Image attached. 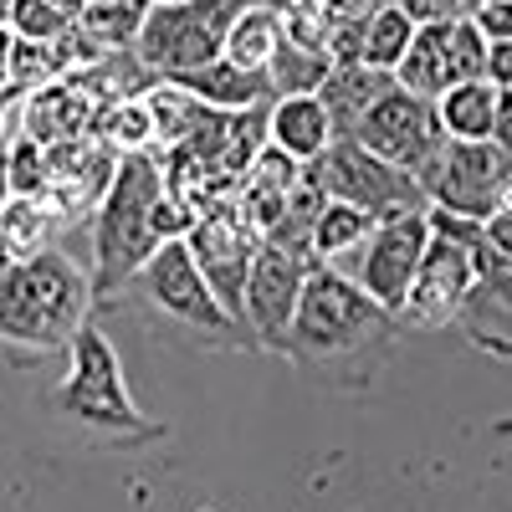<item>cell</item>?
<instances>
[{"label": "cell", "mask_w": 512, "mask_h": 512, "mask_svg": "<svg viewBox=\"0 0 512 512\" xmlns=\"http://www.w3.org/2000/svg\"><path fill=\"white\" fill-rule=\"evenodd\" d=\"M395 333H400V323L364 287L344 282L338 272H328L318 262L303 282V297H297L277 354H287L292 364H303L323 379H349L369 354L390 349Z\"/></svg>", "instance_id": "1"}, {"label": "cell", "mask_w": 512, "mask_h": 512, "mask_svg": "<svg viewBox=\"0 0 512 512\" xmlns=\"http://www.w3.org/2000/svg\"><path fill=\"white\" fill-rule=\"evenodd\" d=\"M159 205H164V175L154 149L123 154L113 169V185L93 210V297H113L144 272V262L164 246L159 241Z\"/></svg>", "instance_id": "2"}, {"label": "cell", "mask_w": 512, "mask_h": 512, "mask_svg": "<svg viewBox=\"0 0 512 512\" xmlns=\"http://www.w3.org/2000/svg\"><path fill=\"white\" fill-rule=\"evenodd\" d=\"M93 313V287L67 251H41L0 272V344L57 354Z\"/></svg>", "instance_id": "3"}, {"label": "cell", "mask_w": 512, "mask_h": 512, "mask_svg": "<svg viewBox=\"0 0 512 512\" xmlns=\"http://www.w3.org/2000/svg\"><path fill=\"white\" fill-rule=\"evenodd\" d=\"M67 354H72V369L52 390V410L62 420H72L77 431H88L108 446H149L164 436V425L134 405V395L123 384V369H118V354L108 349V338L93 323H82L72 333Z\"/></svg>", "instance_id": "4"}, {"label": "cell", "mask_w": 512, "mask_h": 512, "mask_svg": "<svg viewBox=\"0 0 512 512\" xmlns=\"http://www.w3.org/2000/svg\"><path fill=\"white\" fill-rule=\"evenodd\" d=\"M236 16H241L236 0H159L139 26L134 57L154 82L190 77L210 62H221L226 31Z\"/></svg>", "instance_id": "5"}, {"label": "cell", "mask_w": 512, "mask_h": 512, "mask_svg": "<svg viewBox=\"0 0 512 512\" xmlns=\"http://www.w3.org/2000/svg\"><path fill=\"white\" fill-rule=\"evenodd\" d=\"M134 282H139V292H144V303H149L159 318H169L175 328H185L195 344H210V349H256L251 333H246L236 318H226L221 303L210 297V287L200 282L185 241H164L149 262H144V272H139Z\"/></svg>", "instance_id": "6"}, {"label": "cell", "mask_w": 512, "mask_h": 512, "mask_svg": "<svg viewBox=\"0 0 512 512\" xmlns=\"http://www.w3.org/2000/svg\"><path fill=\"white\" fill-rule=\"evenodd\" d=\"M420 195L431 210L461 221H487L497 210H507L512 195V154L497 144H441V154L415 175Z\"/></svg>", "instance_id": "7"}, {"label": "cell", "mask_w": 512, "mask_h": 512, "mask_svg": "<svg viewBox=\"0 0 512 512\" xmlns=\"http://www.w3.org/2000/svg\"><path fill=\"white\" fill-rule=\"evenodd\" d=\"M303 180L318 185L328 200L354 205V210H364V216H374V221L415 216V210H425V195H420V185L405 175V169L364 154L349 139H333L313 164H303Z\"/></svg>", "instance_id": "8"}, {"label": "cell", "mask_w": 512, "mask_h": 512, "mask_svg": "<svg viewBox=\"0 0 512 512\" xmlns=\"http://www.w3.org/2000/svg\"><path fill=\"white\" fill-rule=\"evenodd\" d=\"M349 144H359L364 154L405 169V175L415 180L420 169L441 154L446 134H441V123H436V103H425V98H415L405 88H390L349 128Z\"/></svg>", "instance_id": "9"}, {"label": "cell", "mask_w": 512, "mask_h": 512, "mask_svg": "<svg viewBox=\"0 0 512 512\" xmlns=\"http://www.w3.org/2000/svg\"><path fill=\"white\" fill-rule=\"evenodd\" d=\"M487 62V41L477 36L472 16L466 21H436V26H415L410 52L395 67V88L436 103L441 93L461 88V82H482Z\"/></svg>", "instance_id": "10"}, {"label": "cell", "mask_w": 512, "mask_h": 512, "mask_svg": "<svg viewBox=\"0 0 512 512\" xmlns=\"http://www.w3.org/2000/svg\"><path fill=\"white\" fill-rule=\"evenodd\" d=\"M313 267H318L313 251L277 246V241L256 246L251 272H246V297H241V323H246L256 349H282L292 308H297V297H303V282H308Z\"/></svg>", "instance_id": "11"}, {"label": "cell", "mask_w": 512, "mask_h": 512, "mask_svg": "<svg viewBox=\"0 0 512 512\" xmlns=\"http://www.w3.org/2000/svg\"><path fill=\"white\" fill-rule=\"evenodd\" d=\"M256 246H262V236L236 216V205L231 210H210V216H195V226L185 231V251H190L200 282L221 303V313L236 318V323H241V297H246V272H251Z\"/></svg>", "instance_id": "12"}, {"label": "cell", "mask_w": 512, "mask_h": 512, "mask_svg": "<svg viewBox=\"0 0 512 512\" xmlns=\"http://www.w3.org/2000/svg\"><path fill=\"white\" fill-rule=\"evenodd\" d=\"M466 287H472V251L446 241V236H431L420 251V267L405 287V303L395 313L400 328H446L456 323V308Z\"/></svg>", "instance_id": "13"}, {"label": "cell", "mask_w": 512, "mask_h": 512, "mask_svg": "<svg viewBox=\"0 0 512 512\" xmlns=\"http://www.w3.org/2000/svg\"><path fill=\"white\" fill-rule=\"evenodd\" d=\"M425 241H431V226H425V210H415V216H390L379 221L369 246H364V267H359V287L374 297V303L384 313H400L405 303V287L420 267V251Z\"/></svg>", "instance_id": "14"}, {"label": "cell", "mask_w": 512, "mask_h": 512, "mask_svg": "<svg viewBox=\"0 0 512 512\" xmlns=\"http://www.w3.org/2000/svg\"><path fill=\"white\" fill-rule=\"evenodd\" d=\"M456 323L466 338L492 354H507V328H512V256L492 251L487 241L472 246V287H466Z\"/></svg>", "instance_id": "15"}, {"label": "cell", "mask_w": 512, "mask_h": 512, "mask_svg": "<svg viewBox=\"0 0 512 512\" xmlns=\"http://www.w3.org/2000/svg\"><path fill=\"white\" fill-rule=\"evenodd\" d=\"M93 103L72 93L67 82H52V88H41V93H26V134L31 144L41 149H67L77 139H88V128H93Z\"/></svg>", "instance_id": "16"}, {"label": "cell", "mask_w": 512, "mask_h": 512, "mask_svg": "<svg viewBox=\"0 0 512 512\" xmlns=\"http://www.w3.org/2000/svg\"><path fill=\"white\" fill-rule=\"evenodd\" d=\"M390 88H395V72H374V67L354 62V67H333L313 98H318L323 113H328L333 139H349V128H354L384 93H390Z\"/></svg>", "instance_id": "17"}, {"label": "cell", "mask_w": 512, "mask_h": 512, "mask_svg": "<svg viewBox=\"0 0 512 512\" xmlns=\"http://www.w3.org/2000/svg\"><path fill=\"white\" fill-rule=\"evenodd\" d=\"M169 88H180L190 93L195 103L205 108H216V113H246V108H272V88H267V72H241L231 67L226 57L221 62H210L190 77H175Z\"/></svg>", "instance_id": "18"}, {"label": "cell", "mask_w": 512, "mask_h": 512, "mask_svg": "<svg viewBox=\"0 0 512 512\" xmlns=\"http://www.w3.org/2000/svg\"><path fill=\"white\" fill-rule=\"evenodd\" d=\"M267 144L282 149V154L297 159V164H313V159L333 144V128H328L323 103H318V98H282V103H272Z\"/></svg>", "instance_id": "19"}, {"label": "cell", "mask_w": 512, "mask_h": 512, "mask_svg": "<svg viewBox=\"0 0 512 512\" xmlns=\"http://www.w3.org/2000/svg\"><path fill=\"white\" fill-rule=\"evenodd\" d=\"M507 93L487 88V82H461V88L436 98V123L451 144H492L497 128V108Z\"/></svg>", "instance_id": "20"}, {"label": "cell", "mask_w": 512, "mask_h": 512, "mask_svg": "<svg viewBox=\"0 0 512 512\" xmlns=\"http://www.w3.org/2000/svg\"><path fill=\"white\" fill-rule=\"evenodd\" d=\"M57 221L47 216V205L41 200H11L0 210V272L16 267V262H31L41 251H57Z\"/></svg>", "instance_id": "21"}, {"label": "cell", "mask_w": 512, "mask_h": 512, "mask_svg": "<svg viewBox=\"0 0 512 512\" xmlns=\"http://www.w3.org/2000/svg\"><path fill=\"white\" fill-rule=\"evenodd\" d=\"M277 47H282V16H277V6H241V16L226 31L221 57L231 67H241V72H262Z\"/></svg>", "instance_id": "22"}, {"label": "cell", "mask_w": 512, "mask_h": 512, "mask_svg": "<svg viewBox=\"0 0 512 512\" xmlns=\"http://www.w3.org/2000/svg\"><path fill=\"white\" fill-rule=\"evenodd\" d=\"M144 16H149V6H128V0H93V6H77V31L88 36L98 52L118 57V52H134Z\"/></svg>", "instance_id": "23"}, {"label": "cell", "mask_w": 512, "mask_h": 512, "mask_svg": "<svg viewBox=\"0 0 512 512\" xmlns=\"http://www.w3.org/2000/svg\"><path fill=\"white\" fill-rule=\"evenodd\" d=\"M88 139L103 144V149H113V154H144V149H154V118H149L144 98L98 108V113H93V128H88Z\"/></svg>", "instance_id": "24"}, {"label": "cell", "mask_w": 512, "mask_h": 512, "mask_svg": "<svg viewBox=\"0 0 512 512\" xmlns=\"http://www.w3.org/2000/svg\"><path fill=\"white\" fill-rule=\"evenodd\" d=\"M267 72V88H272V103H282V98H313L318 88H323V77L333 72L328 67V57H313V52H297V47H282L272 52V62L262 67Z\"/></svg>", "instance_id": "25"}, {"label": "cell", "mask_w": 512, "mask_h": 512, "mask_svg": "<svg viewBox=\"0 0 512 512\" xmlns=\"http://www.w3.org/2000/svg\"><path fill=\"white\" fill-rule=\"evenodd\" d=\"M374 21V0H328V67L364 62V36Z\"/></svg>", "instance_id": "26"}, {"label": "cell", "mask_w": 512, "mask_h": 512, "mask_svg": "<svg viewBox=\"0 0 512 512\" xmlns=\"http://www.w3.org/2000/svg\"><path fill=\"white\" fill-rule=\"evenodd\" d=\"M374 226H379V221L364 216V210L328 200V205L318 210V221H313V256H318V262H328V256H338V251H349V246L369 241Z\"/></svg>", "instance_id": "27"}, {"label": "cell", "mask_w": 512, "mask_h": 512, "mask_svg": "<svg viewBox=\"0 0 512 512\" xmlns=\"http://www.w3.org/2000/svg\"><path fill=\"white\" fill-rule=\"evenodd\" d=\"M410 16L400 6H374V21H369V36H364V67L374 72H395L400 57L410 52Z\"/></svg>", "instance_id": "28"}, {"label": "cell", "mask_w": 512, "mask_h": 512, "mask_svg": "<svg viewBox=\"0 0 512 512\" xmlns=\"http://www.w3.org/2000/svg\"><path fill=\"white\" fill-rule=\"evenodd\" d=\"M72 26H77V0H21L11 11V36L36 41V47H52Z\"/></svg>", "instance_id": "29"}, {"label": "cell", "mask_w": 512, "mask_h": 512, "mask_svg": "<svg viewBox=\"0 0 512 512\" xmlns=\"http://www.w3.org/2000/svg\"><path fill=\"white\" fill-rule=\"evenodd\" d=\"M282 16V41L297 52H328V0H282L277 6Z\"/></svg>", "instance_id": "30"}, {"label": "cell", "mask_w": 512, "mask_h": 512, "mask_svg": "<svg viewBox=\"0 0 512 512\" xmlns=\"http://www.w3.org/2000/svg\"><path fill=\"white\" fill-rule=\"evenodd\" d=\"M292 185H303V164L297 159H287L282 149H262L251 159V169L241 175V190H262V195H287Z\"/></svg>", "instance_id": "31"}, {"label": "cell", "mask_w": 512, "mask_h": 512, "mask_svg": "<svg viewBox=\"0 0 512 512\" xmlns=\"http://www.w3.org/2000/svg\"><path fill=\"white\" fill-rule=\"evenodd\" d=\"M6 169H11V195L16 200H41V190H47V149L31 144V139H16L6 149Z\"/></svg>", "instance_id": "32"}, {"label": "cell", "mask_w": 512, "mask_h": 512, "mask_svg": "<svg viewBox=\"0 0 512 512\" xmlns=\"http://www.w3.org/2000/svg\"><path fill=\"white\" fill-rule=\"evenodd\" d=\"M472 26H477V36L487 41H512V11L502 6V0H477L472 6Z\"/></svg>", "instance_id": "33"}, {"label": "cell", "mask_w": 512, "mask_h": 512, "mask_svg": "<svg viewBox=\"0 0 512 512\" xmlns=\"http://www.w3.org/2000/svg\"><path fill=\"white\" fill-rule=\"evenodd\" d=\"M26 134V93L21 88H0V154Z\"/></svg>", "instance_id": "34"}, {"label": "cell", "mask_w": 512, "mask_h": 512, "mask_svg": "<svg viewBox=\"0 0 512 512\" xmlns=\"http://www.w3.org/2000/svg\"><path fill=\"white\" fill-rule=\"evenodd\" d=\"M6 62H11V26H0V88H6Z\"/></svg>", "instance_id": "35"}, {"label": "cell", "mask_w": 512, "mask_h": 512, "mask_svg": "<svg viewBox=\"0 0 512 512\" xmlns=\"http://www.w3.org/2000/svg\"><path fill=\"white\" fill-rule=\"evenodd\" d=\"M16 195H11V169H6V154H0V210H6Z\"/></svg>", "instance_id": "36"}, {"label": "cell", "mask_w": 512, "mask_h": 512, "mask_svg": "<svg viewBox=\"0 0 512 512\" xmlns=\"http://www.w3.org/2000/svg\"><path fill=\"white\" fill-rule=\"evenodd\" d=\"M11 11H16L11 0H0V26H11Z\"/></svg>", "instance_id": "37"}]
</instances>
